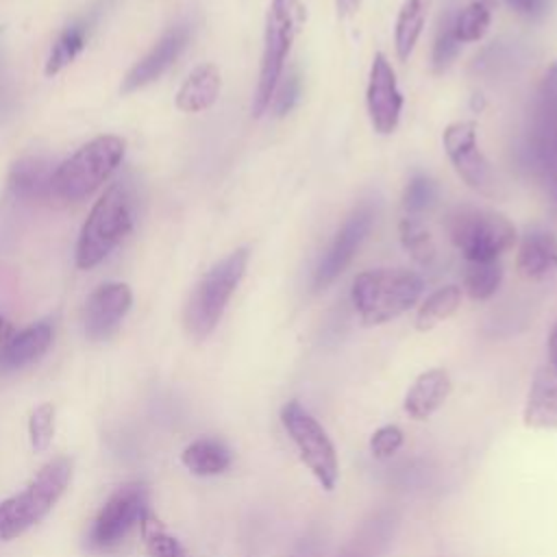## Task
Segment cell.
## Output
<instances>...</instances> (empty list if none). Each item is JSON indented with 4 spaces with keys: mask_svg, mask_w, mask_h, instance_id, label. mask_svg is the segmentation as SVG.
I'll use <instances>...</instances> for the list:
<instances>
[{
    "mask_svg": "<svg viewBox=\"0 0 557 557\" xmlns=\"http://www.w3.org/2000/svg\"><path fill=\"white\" fill-rule=\"evenodd\" d=\"M135 224V189L128 178L111 183L91 207L76 244V265L91 270L104 261Z\"/></svg>",
    "mask_w": 557,
    "mask_h": 557,
    "instance_id": "1",
    "label": "cell"
},
{
    "mask_svg": "<svg viewBox=\"0 0 557 557\" xmlns=\"http://www.w3.org/2000/svg\"><path fill=\"white\" fill-rule=\"evenodd\" d=\"M422 289V278L411 270L376 268L355 276L350 300L363 326H379L409 311Z\"/></svg>",
    "mask_w": 557,
    "mask_h": 557,
    "instance_id": "2",
    "label": "cell"
},
{
    "mask_svg": "<svg viewBox=\"0 0 557 557\" xmlns=\"http://www.w3.org/2000/svg\"><path fill=\"white\" fill-rule=\"evenodd\" d=\"M248 259H250V250L242 246L228 252L218 263H213L196 283L183 311L185 331L194 339H205L213 333V329L224 315V309L231 296L235 294L239 281L246 274Z\"/></svg>",
    "mask_w": 557,
    "mask_h": 557,
    "instance_id": "3",
    "label": "cell"
},
{
    "mask_svg": "<svg viewBox=\"0 0 557 557\" xmlns=\"http://www.w3.org/2000/svg\"><path fill=\"white\" fill-rule=\"evenodd\" d=\"M305 20V9L300 0H272L265 11L263 26V52L259 63L257 89L252 96V115L261 117L274 98V91L283 78L285 61L292 44Z\"/></svg>",
    "mask_w": 557,
    "mask_h": 557,
    "instance_id": "4",
    "label": "cell"
},
{
    "mask_svg": "<svg viewBox=\"0 0 557 557\" xmlns=\"http://www.w3.org/2000/svg\"><path fill=\"white\" fill-rule=\"evenodd\" d=\"M72 476L67 457L50 459L37 476L17 494L0 503V542H11L41 522L63 496Z\"/></svg>",
    "mask_w": 557,
    "mask_h": 557,
    "instance_id": "5",
    "label": "cell"
},
{
    "mask_svg": "<svg viewBox=\"0 0 557 557\" xmlns=\"http://www.w3.org/2000/svg\"><path fill=\"white\" fill-rule=\"evenodd\" d=\"M122 157L124 139L117 135H100L87 141L54 170L52 196L61 202H81L111 176Z\"/></svg>",
    "mask_w": 557,
    "mask_h": 557,
    "instance_id": "6",
    "label": "cell"
},
{
    "mask_svg": "<svg viewBox=\"0 0 557 557\" xmlns=\"http://www.w3.org/2000/svg\"><path fill=\"white\" fill-rule=\"evenodd\" d=\"M446 231L466 261H494L516 242V226L492 209L457 207L446 218Z\"/></svg>",
    "mask_w": 557,
    "mask_h": 557,
    "instance_id": "7",
    "label": "cell"
},
{
    "mask_svg": "<svg viewBox=\"0 0 557 557\" xmlns=\"http://www.w3.org/2000/svg\"><path fill=\"white\" fill-rule=\"evenodd\" d=\"M281 422L294 442L300 461L307 466L320 487L326 492L335 490L339 479L337 453L324 426L298 400L283 405Z\"/></svg>",
    "mask_w": 557,
    "mask_h": 557,
    "instance_id": "8",
    "label": "cell"
},
{
    "mask_svg": "<svg viewBox=\"0 0 557 557\" xmlns=\"http://www.w3.org/2000/svg\"><path fill=\"white\" fill-rule=\"evenodd\" d=\"M442 144L455 172L463 178L468 187L490 198L503 196L498 176L492 163L487 161V157L483 154V150L479 148L474 122L470 120L450 122L442 133Z\"/></svg>",
    "mask_w": 557,
    "mask_h": 557,
    "instance_id": "9",
    "label": "cell"
},
{
    "mask_svg": "<svg viewBox=\"0 0 557 557\" xmlns=\"http://www.w3.org/2000/svg\"><path fill=\"white\" fill-rule=\"evenodd\" d=\"M148 511V490L144 483H126L117 487L98 511L87 544L91 550H111L124 542L128 531L141 522Z\"/></svg>",
    "mask_w": 557,
    "mask_h": 557,
    "instance_id": "10",
    "label": "cell"
},
{
    "mask_svg": "<svg viewBox=\"0 0 557 557\" xmlns=\"http://www.w3.org/2000/svg\"><path fill=\"white\" fill-rule=\"evenodd\" d=\"M529 152L533 168L557 181V61H553L535 91Z\"/></svg>",
    "mask_w": 557,
    "mask_h": 557,
    "instance_id": "11",
    "label": "cell"
},
{
    "mask_svg": "<svg viewBox=\"0 0 557 557\" xmlns=\"http://www.w3.org/2000/svg\"><path fill=\"white\" fill-rule=\"evenodd\" d=\"M374 207L370 202H361L357 205L346 220L342 222V226L335 231L333 239L329 242L326 250L322 252L315 270H313V278H311V287L315 292L326 289L352 261V257L357 255V250L361 248L363 239L368 237L372 224H374Z\"/></svg>",
    "mask_w": 557,
    "mask_h": 557,
    "instance_id": "12",
    "label": "cell"
},
{
    "mask_svg": "<svg viewBox=\"0 0 557 557\" xmlns=\"http://www.w3.org/2000/svg\"><path fill=\"white\" fill-rule=\"evenodd\" d=\"M366 109L376 133L389 135L396 131L403 113V91L398 87L396 72L383 52H376L370 63Z\"/></svg>",
    "mask_w": 557,
    "mask_h": 557,
    "instance_id": "13",
    "label": "cell"
},
{
    "mask_svg": "<svg viewBox=\"0 0 557 557\" xmlns=\"http://www.w3.org/2000/svg\"><path fill=\"white\" fill-rule=\"evenodd\" d=\"M133 305V294L126 283H102L96 287L83 309V331L89 339L100 342L111 337Z\"/></svg>",
    "mask_w": 557,
    "mask_h": 557,
    "instance_id": "14",
    "label": "cell"
},
{
    "mask_svg": "<svg viewBox=\"0 0 557 557\" xmlns=\"http://www.w3.org/2000/svg\"><path fill=\"white\" fill-rule=\"evenodd\" d=\"M191 39V26L187 22H181L172 28H168L159 41L152 46V50L141 57L124 76L122 81V94H131L135 89H141L150 83H154L174 61L183 54Z\"/></svg>",
    "mask_w": 557,
    "mask_h": 557,
    "instance_id": "15",
    "label": "cell"
},
{
    "mask_svg": "<svg viewBox=\"0 0 557 557\" xmlns=\"http://www.w3.org/2000/svg\"><path fill=\"white\" fill-rule=\"evenodd\" d=\"M522 420L529 429H557V368L546 361L533 374L522 409Z\"/></svg>",
    "mask_w": 557,
    "mask_h": 557,
    "instance_id": "16",
    "label": "cell"
},
{
    "mask_svg": "<svg viewBox=\"0 0 557 557\" xmlns=\"http://www.w3.org/2000/svg\"><path fill=\"white\" fill-rule=\"evenodd\" d=\"M516 270L527 281H542L557 270V237L544 228H529L518 246Z\"/></svg>",
    "mask_w": 557,
    "mask_h": 557,
    "instance_id": "17",
    "label": "cell"
},
{
    "mask_svg": "<svg viewBox=\"0 0 557 557\" xmlns=\"http://www.w3.org/2000/svg\"><path fill=\"white\" fill-rule=\"evenodd\" d=\"M52 165L44 157H24L11 165L9 189L22 202L52 200Z\"/></svg>",
    "mask_w": 557,
    "mask_h": 557,
    "instance_id": "18",
    "label": "cell"
},
{
    "mask_svg": "<svg viewBox=\"0 0 557 557\" xmlns=\"http://www.w3.org/2000/svg\"><path fill=\"white\" fill-rule=\"evenodd\" d=\"M453 389L450 376L444 368H431L422 372L405 394L403 409L413 420L431 418L448 398Z\"/></svg>",
    "mask_w": 557,
    "mask_h": 557,
    "instance_id": "19",
    "label": "cell"
},
{
    "mask_svg": "<svg viewBox=\"0 0 557 557\" xmlns=\"http://www.w3.org/2000/svg\"><path fill=\"white\" fill-rule=\"evenodd\" d=\"M52 344V324L48 320L35 322L22 329L17 335L4 342L0 350L2 370H20L39 361Z\"/></svg>",
    "mask_w": 557,
    "mask_h": 557,
    "instance_id": "20",
    "label": "cell"
},
{
    "mask_svg": "<svg viewBox=\"0 0 557 557\" xmlns=\"http://www.w3.org/2000/svg\"><path fill=\"white\" fill-rule=\"evenodd\" d=\"M222 89V76L218 65H196L176 91V107L185 113H200L215 104Z\"/></svg>",
    "mask_w": 557,
    "mask_h": 557,
    "instance_id": "21",
    "label": "cell"
},
{
    "mask_svg": "<svg viewBox=\"0 0 557 557\" xmlns=\"http://www.w3.org/2000/svg\"><path fill=\"white\" fill-rule=\"evenodd\" d=\"M431 0H403L394 24V48L400 61H407L424 30Z\"/></svg>",
    "mask_w": 557,
    "mask_h": 557,
    "instance_id": "22",
    "label": "cell"
},
{
    "mask_svg": "<svg viewBox=\"0 0 557 557\" xmlns=\"http://www.w3.org/2000/svg\"><path fill=\"white\" fill-rule=\"evenodd\" d=\"M183 466L198 476H213L222 474L231 466V453L228 448L218 440H196L181 453Z\"/></svg>",
    "mask_w": 557,
    "mask_h": 557,
    "instance_id": "23",
    "label": "cell"
},
{
    "mask_svg": "<svg viewBox=\"0 0 557 557\" xmlns=\"http://www.w3.org/2000/svg\"><path fill=\"white\" fill-rule=\"evenodd\" d=\"M91 24H94V17H83V20H76V22L67 24L61 30V35L52 44V50H50L48 61H46V74L48 76L61 72L65 65H70L78 57V52L87 44Z\"/></svg>",
    "mask_w": 557,
    "mask_h": 557,
    "instance_id": "24",
    "label": "cell"
},
{
    "mask_svg": "<svg viewBox=\"0 0 557 557\" xmlns=\"http://www.w3.org/2000/svg\"><path fill=\"white\" fill-rule=\"evenodd\" d=\"M461 305V287L457 285H444L435 292H431L416 313V329L418 331H431L440 322L448 320Z\"/></svg>",
    "mask_w": 557,
    "mask_h": 557,
    "instance_id": "25",
    "label": "cell"
},
{
    "mask_svg": "<svg viewBox=\"0 0 557 557\" xmlns=\"http://www.w3.org/2000/svg\"><path fill=\"white\" fill-rule=\"evenodd\" d=\"M503 281V265L494 261H468L463 272V289L472 300H487L496 294Z\"/></svg>",
    "mask_w": 557,
    "mask_h": 557,
    "instance_id": "26",
    "label": "cell"
},
{
    "mask_svg": "<svg viewBox=\"0 0 557 557\" xmlns=\"http://www.w3.org/2000/svg\"><path fill=\"white\" fill-rule=\"evenodd\" d=\"M398 239L403 250L420 265H429L435 259V242L426 226L416 218L407 215L398 222Z\"/></svg>",
    "mask_w": 557,
    "mask_h": 557,
    "instance_id": "27",
    "label": "cell"
},
{
    "mask_svg": "<svg viewBox=\"0 0 557 557\" xmlns=\"http://www.w3.org/2000/svg\"><path fill=\"white\" fill-rule=\"evenodd\" d=\"M492 22V2L490 0H472L463 9L455 11V33L461 44L479 41Z\"/></svg>",
    "mask_w": 557,
    "mask_h": 557,
    "instance_id": "28",
    "label": "cell"
},
{
    "mask_svg": "<svg viewBox=\"0 0 557 557\" xmlns=\"http://www.w3.org/2000/svg\"><path fill=\"white\" fill-rule=\"evenodd\" d=\"M148 557H187L176 537H172L161 520L148 509L139 522Z\"/></svg>",
    "mask_w": 557,
    "mask_h": 557,
    "instance_id": "29",
    "label": "cell"
},
{
    "mask_svg": "<svg viewBox=\"0 0 557 557\" xmlns=\"http://www.w3.org/2000/svg\"><path fill=\"white\" fill-rule=\"evenodd\" d=\"M459 48H461V41L457 39V33H455V11L448 9L440 17L435 39H433V52H431L433 72L442 74L444 70H448V65L459 54Z\"/></svg>",
    "mask_w": 557,
    "mask_h": 557,
    "instance_id": "30",
    "label": "cell"
},
{
    "mask_svg": "<svg viewBox=\"0 0 557 557\" xmlns=\"http://www.w3.org/2000/svg\"><path fill=\"white\" fill-rule=\"evenodd\" d=\"M435 198H437L435 181L424 174H416L403 191V207L409 215H416L426 211L435 202Z\"/></svg>",
    "mask_w": 557,
    "mask_h": 557,
    "instance_id": "31",
    "label": "cell"
},
{
    "mask_svg": "<svg viewBox=\"0 0 557 557\" xmlns=\"http://www.w3.org/2000/svg\"><path fill=\"white\" fill-rule=\"evenodd\" d=\"M516 59L518 57L511 46H503V41H494L481 54L474 57L472 67L485 76H496V74H503L505 70H511Z\"/></svg>",
    "mask_w": 557,
    "mask_h": 557,
    "instance_id": "32",
    "label": "cell"
},
{
    "mask_svg": "<svg viewBox=\"0 0 557 557\" xmlns=\"http://www.w3.org/2000/svg\"><path fill=\"white\" fill-rule=\"evenodd\" d=\"M28 437L35 453H44L54 437V407L50 403L39 405L28 418Z\"/></svg>",
    "mask_w": 557,
    "mask_h": 557,
    "instance_id": "33",
    "label": "cell"
},
{
    "mask_svg": "<svg viewBox=\"0 0 557 557\" xmlns=\"http://www.w3.org/2000/svg\"><path fill=\"white\" fill-rule=\"evenodd\" d=\"M403 442H405L403 431L396 424H385L372 433L370 453L376 459H389L392 455H396L400 450Z\"/></svg>",
    "mask_w": 557,
    "mask_h": 557,
    "instance_id": "34",
    "label": "cell"
},
{
    "mask_svg": "<svg viewBox=\"0 0 557 557\" xmlns=\"http://www.w3.org/2000/svg\"><path fill=\"white\" fill-rule=\"evenodd\" d=\"M298 98H300V76H298V72H289L287 78L283 83H278L270 107H272L274 115L283 117L296 107Z\"/></svg>",
    "mask_w": 557,
    "mask_h": 557,
    "instance_id": "35",
    "label": "cell"
},
{
    "mask_svg": "<svg viewBox=\"0 0 557 557\" xmlns=\"http://www.w3.org/2000/svg\"><path fill=\"white\" fill-rule=\"evenodd\" d=\"M507 7L522 17H542L548 13L550 0H507Z\"/></svg>",
    "mask_w": 557,
    "mask_h": 557,
    "instance_id": "36",
    "label": "cell"
},
{
    "mask_svg": "<svg viewBox=\"0 0 557 557\" xmlns=\"http://www.w3.org/2000/svg\"><path fill=\"white\" fill-rule=\"evenodd\" d=\"M361 7V0H335V9H337V17L339 20H348L352 17Z\"/></svg>",
    "mask_w": 557,
    "mask_h": 557,
    "instance_id": "37",
    "label": "cell"
},
{
    "mask_svg": "<svg viewBox=\"0 0 557 557\" xmlns=\"http://www.w3.org/2000/svg\"><path fill=\"white\" fill-rule=\"evenodd\" d=\"M546 363L557 368V322L553 324L548 339H546Z\"/></svg>",
    "mask_w": 557,
    "mask_h": 557,
    "instance_id": "38",
    "label": "cell"
},
{
    "mask_svg": "<svg viewBox=\"0 0 557 557\" xmlns=\"http://www.w3.org/2000/svg\"><path fill=\"white\" fill-rule=\"evenodd\" d=\"M7 102H9V85H7V74H4V63L0 52V115L7 111Z\"/></svg>",
    "mask_w": 557,
    "mask_h": 557,
    "instance_id": "39",
    "label": "cell"
},
{
    "mask_svg": "<svg viewBox=\"0 0 557 557\" xmlns=\"http://www.w3.org/2000/svg\"><path fill=\"white\" fill-rule=\"evenodd\" d=\"M11 335V324L0 315V344Z\"/></svg>",
    "mask_w": 557,
    "mask_h": 557,
    "instance_id": "40",
    "label": "cell"
},
{
    "mask_svg": "<svg viewBox=\"0 0 557 557\" xmlns=\"http://www.w3.org/2000/svg\"><path fill=\"white\" fill-rule=\"evenodd\" d=\"M555 198H557V181H555Z\"/></svg>",
    "mask_w": 557,
    "mask_h": 557,
    "instance_id": "41",
    "label": "cell"
}]
</instances>
